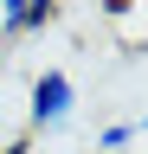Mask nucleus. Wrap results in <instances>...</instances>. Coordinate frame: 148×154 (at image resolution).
Masks as SVG:
<instances>
[{"label":"nucleus","instance_id":"obj_2","mask_svg":"<svg viewBox=\"0 0 148 154\" xmlns=\"http://www.w3.org/2000/svg\"><path fill=\"white\" fill-rule=\"evenodd\" d=\"M135 135H148V116H122V122H103V128H97V148H103V154H122Z\"/></svg>","mask_w":148,"mask_h":154},{"label":"nucleus","instance_id":"obj_3","mask_svg":"<svg viewBox=\"0 0 148 154\" xmlns=\"http://www.w3.org/2000/svg\"><path fill=\"white\" fill-rule=\"evenodd\" d=\"M52 19H58V0H26V13H20V26H13V38H32V32H45Z\"/></svg>","mask_w":148,"mask_h":154},{"label":"nucleus","instance_id":"obj_5","mask_svg":"<svg viewBox=\"0 0 148 154\" xmlns=\"http://www.w3.org/2000/svg\"><path fill=\"white\" fill-rule=\"evenodd\" d=\"M0 154H32V141H26V135H20V141H7V148H0Z\"/></svg>","mask_w":148,"mask_h":154},{"label":"nucleus","instance_id":"obj_1","mask_svg":"<svg viewBox=\"0 0 148 154\" xmlns=\"http://www.w3.org/2000/svg\"><path fill=\"white\" fill-rule=\"evenodd\" d=\"M71 116H77V84H71V71H39L32 90H26V141L71 128Z\"/></svg>","mask_w":148,"mask_h":154},{"label":"nucleus","instance_id":"obj_4","mask_svg":"<svg viewBox=\"0 0 148 154\" xmlns=\"http://www.w3.org/2000/svg\"><path fill=\"white\" fill-rule=\"evenodd\" d=\"M20 13H26V0H0V38H13V26H20Z\"/></svg>","mask_w":148,"mask_h":154}]
</instances>
